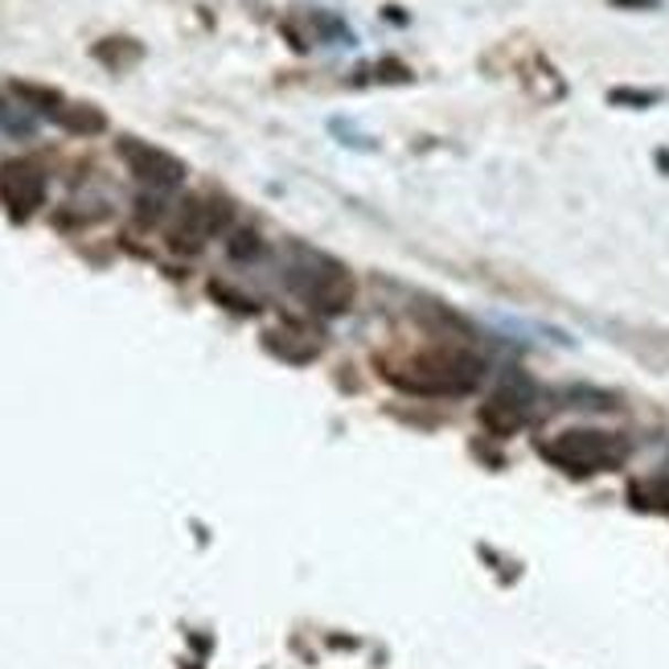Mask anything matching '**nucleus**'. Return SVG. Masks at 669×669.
<instances>
[{
  "label": "nucleus",
  "mask_w": 669,
  "mask_h": 669,
  "mask_svg": "<svg viewBox=\"0 0 669 669\" xmlns=\"http://www.w3.org/2000/svg\"><path fill=\"white\" fill-rule=\"evenodd\" d=\"M390 382H399L402 390L411 395H432V399H444V395H468V390L481 382L485 374V362L468 349H428V354L411 357L407 366H395Z\"/></svg>",
  "instance_id": "f257e3e1"
},
{
  "label": "nucleus",
  "mask_w": 669,
  "mask_h": 669,
  "mask_svg": "<svg viewBox=\"0 0 669 669\" xmlns=\"http://www.w3.org/2000/svg\"><path fill=\"white\" fill-rule=\"evenodd\" d=\"M283 276H288V288H292L309 309H316V313L337 316L354 304V280H349V271L321 251L296 247Z\"/></svg>",
  "instance_id": "f03ea898"
},
{
  "label": "nucleus",
  "mask_w": 669,
  "mask_h": 669,
  "mask_svg": "<svg viewBox=\"0 0 669 669\" xmlns=\"http://www.w3.org/2000/svg\"><path fill=\"white\" fill-rule=\"evenodd\" d=\"M542 456L563 464L567 473H600L625 456V444L608 432H563L559 440L542 444Z\"/></svg>",
  "instance_id": "7ed1b4c3"
},
{
  "label": "nucleus",
  "mask_w": 669,
  "mask_h": 669,
  "mask_svg": "<svg viewBox=\"0 0 669 669\" xmlns=\"http://www.w3.org/2000/svg\"><path fill=\"white\" fill-rule=\"evenodd\" d=\"M226 226H230V202H223V197H190L177 214V226L169 230V242L177 251H202L206 238H214Z\"/></svg>",
  "instance_id": "20e7f679"
},
{
  "label": "nucleus",
  "mask_w": 669,
  "mask_h": 669,
  "mask_svg": "<svg viewBox=\"0 0 669 669\" xmlns=\"http://www.w3.org/2000/svg\"><path fill=\"white\" fill-rule=\"evenodd\" d=\"M119 161L128 164V173L136 181H144L152 190H173L185 181V164L173 157V152L157 149V144H144V140H136V136H123L116 144Z\"/></svg>",
  "instance_id": "39448f33"
},
{
  "label": "nucleus",
  "mask_w": 669,
  "mask_h": 669,
  "mask_svg": "<svg viewBox=\"0 0 669 669\" xmlns=\"http://www.w3.org/2000/svg\"><path fill=\"white\" fill-rule=\"evenodd\" d=\"M0 202L13 218H30L45 206V173L33 161L0 164Z\"/></svg>",
  "instance_id": "423d86ee"
},
{
  "label": "nucleus",
  "mask_w": 669,
  "mask_h": 669,
  "mask_svg": "<svg viewBox=\"0 0 669 669\" xmlns=\"http://www.w3.org/2000/svg\"><path fill=\"white\" fill-rule=\"evenodd\" d=\"M530 419V387L526 382H506L489 395V402L481 407V423L493 435H514Z\"/></svg>",
  "instance_id": "0eeeda50"
},
{
  "label": "nucleus",
  "mask_w": 669,
  "mask_h": 669,
  "mask_svg": "<svg viewBox=\"0 0 669 669\" xmlns=\"http://www.w3.org/2000/svg\"><path fill=\"white\" fill-rule=\"evenodd\" d=\"M50 119H54L58 128H66V132H78V136H95V132H104V128H107V116L99 111V107H90V104H62Z\"/></svg>",
  "instance_id": "6e6552de"
},
{
  "label": "nucleus",
  "mask_w": 669,
  "mask_h": 669,
  "mask_svg": "<svg viewBox=\"0 0 669 669\" xmlns=\"http://www.w3.org/2000/svg\"><path fill=\"white\" fill-rule=\"evenodd\" d=\"M13 95L17 99H25V104H33L37 111H45V116H54V111L66 104L54 87H37V83H13Z\"/></svg>",
  "instance_id": "1a4fd4ad"
},
{
  "label": "nucleus",
  "mask_w": 669,
  "mask_h": 669,
  "mask_svg": "<svg viewBox=\"0 0 669 669\" xmlns=\"http://www.w3.org/2000/svg\"><path fill=\"white\" fill-rule=\"evenodd\" d=\"M95 58L107 62V66H128V62L140 58V45L128 42V37H107L104 45H95Z\"/></svg>",
  "instance_id": "9d476101"
},
{
  "label": "nucleus",
  "mask_w": 669,
  "mask_h": 669,
  "mask_svg": "<svg viewBox=\"0 0 669 669\" xmlns=\"http://www.w3.org/2000/svg\"><path fill=\"white\" fill-rule=\"evenodd\" d=\"M238 238H242V242H230V251H235V255H255V251H259V238H255V230H242Z\"/></svg>",
  "instance_id": "9b49d317"
}]
</instances>
